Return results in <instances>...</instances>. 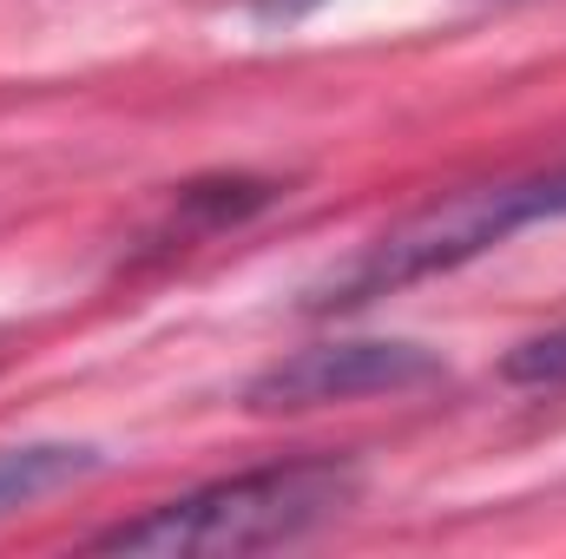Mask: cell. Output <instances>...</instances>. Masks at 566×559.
Segmentation results:
<instances>
[{
    "instance_id": "obj_1",
    "label": "cell",
    "mask_w": 566,
    "mask_h": 559,
    "mask_svg": "<svg viewBox=\"0 0 566 559\" xmlns=\"http://www.w3.org/2000/svg\"><path fill=\"white\" fill-rule=\"evenodd\" d=\"M363 494V474L349 461H277L231 481H205L191 494H171L145 507L139 520L106 527L99 553L139 559H198V553H264L290 547L329 520H343Z\"/></svg>"
},
{
    "instance_id": "obj_2",
    "label": "cell",
    "mask_w": 566,
    "mask_h": 559,
    "mask_svg": "<svg viewBox=\"0 0 566 559\" xmlns=\"http://www.w3.org/2000/svg\"><path fill=\"white\" fill-rule=\"evenodd\" d=\"M566 218V165L560 171H534V178H501V184H474L454 191L441 204H428L416 218H402L396 231H382L376 244H363L343 271L310 289V309H363L376 296H396L409 283L448 277L488 251H501L507 238Z\"/></svg>"
},
{
    "instance_id": "obj_3",
    "label": "cell",
    "mask_w": 566,
    "mask_h": 559,
    "mask_svg": "<svg viewBox=\"0 0 566 559\" xmlns=\"http://www.w3.org/2000/svg\"><path fill=\"white\" fill-rule=\"evenodd\" d=\"M441 382V356L402 336H356V342H310L271 362L244 402L251 409H323V402H363V395H416Z\"/></svg>"
},
{
    "instance_id": "obj_4",
    "label": "cell",
    "mask_w": 566,
    "mask_h": 559,
    "mask_svg": "<svg viewBox=\"0 0 566 559\" xmlns=\"http://www.w3.org/2000/svg\"><path fill=\"white\" fill-rule=\"evenodd\" d=\"M99 467L93 447H73V441H20V447H0V520L13 507H33L73 481H86Z\"/></svg>"
},
{
    "instance_id": "obj_5",
    "label": "cell",
    "mask_w": 566,
    "mask_h": 559,
    "mask_svg": "<svg viewBox=\"0 0 566 559\" xmlns=\"http://www.w3.org/2000/svg\"><path fill=\"white\" fill-rule=\"evenodd\" d=\"M501 369H507V382H521V389H566V329L527 336Z\"/></svg>"
},
{
    "instance_id": "obj_6",
    "label": "cell",
    "mask_w": 566,
    "mask_h": 559,
    "mask_svg": "<svg viewBox=\"0 0 566 559\" xmlns=\"http://www.w3.org/2000/svg\"><path fill=\"white\" fill-rule=\"evenodd\" d=\"M323 0H251V13L264 20V27H277V20H303V13H316Z\"/></svg>"
}]
</instances>
